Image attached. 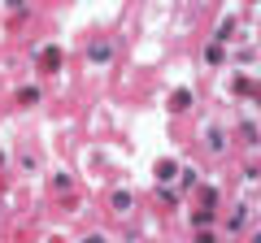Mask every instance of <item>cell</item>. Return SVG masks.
I'll list each match as a JSON object with an SVG mask.
<instances>
[{"mask_svg":"<svg viewBox=\"0 0 261 243\" xmlns=\"http://www.w3.org/2000/svg\"><path fill=\"white\" fill-rule=\"evenodd\" d=\"M170 104H174V109H187V104H192V92H174V96H170Z\"/></svg>","mask_w":261,"mask_h":243,"instance_id":"cell-1","label":"cell"}]
</instances>
